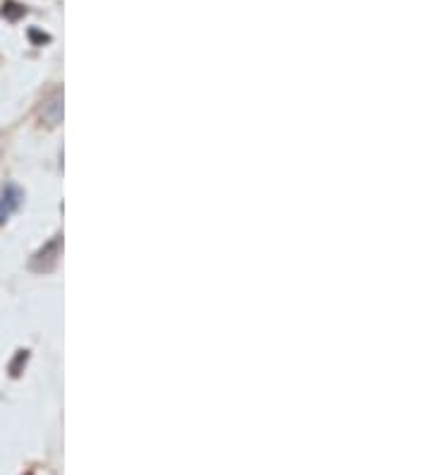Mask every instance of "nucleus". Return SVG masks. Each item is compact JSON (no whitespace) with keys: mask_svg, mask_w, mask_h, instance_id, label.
<instances>
[{"mask_svg":"<svg viewBox=\"0 0 431 475\" xmlns=\"http://www.w3.org/2000/svg\"><path fill=\"white\" fill-rule=\"evenodd\" d=\"M10 211H12V209H10V206H7L5 202L0 200V223H2V221H5V219H7V216H10Z\"/></svg>","mask_w":431,"mask_h":475,"instance_id":"1","label":"nucleus"}]
</instances>
